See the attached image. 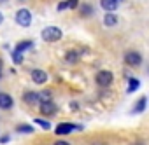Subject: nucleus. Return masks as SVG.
I'll return each instance as SVG.
<instances>
[{
	"label": "nucleus",
	"instance_id": "nucleus-4",
	"mask_svg": "<svg viewBox=\"0 0 149 145\" xmlns=\"http://www.w3.org/2000/svg\"><path fill=\"white\" fill-rule=\"evenodd\" d=\"M125 61H126V65H130V66H139V65L142 63V56H140V52H137V51H128V52L125 54Z\"/></svg>",
	"mask_w": 149,
	"mask_h": 145
},
{
	"label": "nucleus",
	"instance_id": "nucleus-20",
	"mask_svg": "<svg viewBox=\"0 0 149 145\" xmlns=\"http://www.w3.org/2000/svg\"><path fill=\"white\" fill-rule=\"evenodd\" d=\"M16 129H18L19 133H32V131H33V128H32V126H26V124H19Z\"/></svg>",
	"mask_w": 149,
	"mask_h": 145
},
{
	"label": "nucleus",
	"instance_id": "nucleus-6",
	"mask_svg": "<svg viewBox=\"0 0 149 145\" xmlns=\"http://www.w3.org/2000/svg\"><path fill=\"white\" fill-rule=\"evenodd\" d=\"M39 110H40L42 115H54V114H56V105H54L53 102H49V103H40V105H39Z\"/></svg>",
	"mask_w": 149,
	"mask_h": 145
},
{
	"label": "nucleus",
	"instance_id": "nucleus-2",
	"mask_svg": "<svg viewBox=\"0 0 149 145\" xmlns=\"http://www.w3.org/2000/svg\"><path fill=\"white\" fill-rule=\"evenodd\" d=\"M95 81H97V84L100 88H109L112 84V81H114V75H112V72H109V70H100L98 74L95 75Z\"/></svg>",
	"mask_w": 149,
	"mask_h": 145
},
{
	"label": "nucleus",
	"instance_id": "nucleus-24",
	"mask_svg": "<svg viewBox=\"0 0 149 145\" xmlns=\"http://www.w3.org/2000/svg\"><path fill=\"white\" fill-rule=\"evenodd\" d=\"M2 66H4V61H2V59H0V72H2Z\"/></svg>",
	"mask_w": 149,
	"mask_h": 145
},
{
	"label": "nucleus",
	"instance_id": "nucleus-11",
	"mask_svg": "<svg viewBox=\"0 0 149 145\" xmlns=\"http://www.w3.org/2000/svg\"><path fill=\"white\" fill-rule=\"evenodd\" d=\"M76 7H77V0H67V2H60V4H58V11L76 9Z\"/></svg>",
	"mask_w": 149,
	"mask_h": 145
},
{
	"label": "nucleus",
	"instance_id": "nucleus-17",
	"mask_svg": "<svg viewBox=\"0 0 149 145\" xmlns=\"http://www.w3.org/2000/svg\"><path fill=\"white\" fill-rule=\"evenodd\" d=\"M77 58H79L77 51H68V52H67V56H65V59H67V61H70V63H72V61H77Z\"/></svg>",
	"mask_w": 149,
	"mask_h": 145
},
{
	"label": "nucleus",
	"instance_id": "nucleus-13",
	"mask_svg": "<svg viewBox=\"0 0 149 145\" xmlns=\"http://www.w3.org/2000/svg\"><path fill=\"white\" fill-rule=\"evenodd\" d=\"M146 105H147V98H146V96H142V98L137 102V105L133 107V112H135V114H140V112H144Z\"/></svg>",
	"mask_w": 149,
	"mask_h": 145
},
{
	"label": "nucleus",
	"instance_id": "nucleus-3",
	"mask_svg": "<svg viewBox=\"0 0 149 145\" xmlns=\"http://www.w3.org/2000/svg\"><path fill=\"white\" fill-rule=\"evenodd\" d=\"M14 18H16V23H18L19 26H23V28H28V26L32 25V14H30V11H26V9H19Z\"/></svg>",
	"mask_w": 149,
	"mask_h": 145
},
{
	"label": "nucleus",
	"instance_id": "nucleus-9",
	"mask_svg": "<svg viewBox=\"0 0 149 145\" xmlns=\"http://www.w3.org/2000/svg\"><path fill=\"white\" fill-rule=\"evenodd\" d=\"M32 79L37 84H44L47 81V74H46V72H42V70H33L32 72Z\"/></svg>",
	"mask_w": 149,
	"mask_h": 145
},
{
	"label": "nucleus",
	"instance_id": "nucleus-19",
	"mask_svg": "<svg viewBox=\"0 0 149 145\" xmlns=\"http://www.w3.org/2000/svg\"><path fill=\"white\" fill-rule=\"evenodd\" d=\"M137 88H139V81H137V79H130V84H128V93H133Z\"/></svg>",
	"mask_w": 149,
	"mask_h": 145
},
{
	"label": "nucleus",
	"instance_id": "nucleus-5",
	"mask_svg": "<svg viewBox=\"0 0 149 145\" xmlns=\"http://www.w3.org/2000/svg\"><path fill=\"white\" fill-rule=\"evenodd\" d=\"M13 105H14V100H13L11 95H7V93H0V108L9 110V108H13Z\"/></svg>",
	"mask_w": 149,
	"mask_h": 145
},
{
	"label": "nucleus",
	"instance_id": "nucleus-22",
	"mask_svg": "<svg viewBox=\"0 0 149 145\" xmlns=\"http://www.w3.org/2000/svg\"><path fill=\"white\" fill-rule=\"evenodd\" d=\"M54 145H70V143L65 142V140H58V142H54Z\"/></svg>",
	"mask_w": 149,
	"mask_h": 145
},
{
	"label": "nucleus",
	"instance_id": "nucleus-14",
	"mask_svg": "<svg viewBox=\"0 0 149 145\" xmlns=\"http://www.w3.org/2000/svg\"><path fill=\"white\" fill-rule=\"evenodd\" d=\"M53 100V95H51V91H42V93H39V102L40 103H49ZM39 103V105H40Z\"/></svg>",
	"mask_w": 149,
	"mask_h": 145
},
{
	"label": "nucleus",
	"instance_id": "nucleus-25",
	"mask_svg": "<svg viewBox=\"0 0 149 145\" xmlns=\"http://www.w3.org/2000/svg\"><path fill=\"white\" fill-rule=\"evenodd\" d=\"M2 21H4V16H2V12H0V25H2Z\"/></svg>",
	"mask_w": 149,
	"mask_h": 145
},
{
	"label": "nucleus",
	"instance_id": "nucleus-27",
	"mask_svg": "<svg viewBox=\"0 0 149 145\" xmlns=\"http://www.w3.org/2000/svg\"><path fill=\"white\" fill-rule=\"evenodd\" d=\"M0 2H4V0H0Z\"/></svg>",
	"mask_w": 149,
	"mask_h": 145
},
{
	"label": "nucleus",
	"instance_id": "nucleus-7",
	"mask_svg": "<svg viewBox=\"0 0 149 145\" xmlns=\"http://www.w3.org/2000/svg\"><path fill=\"white\" fill-rule=\"evenodd\" d=\"M76 129H79L77 126H74V124H68V122H63V124H60L58 128H56V135H68V133H72V131H76Z\"/></svg>",
	"mask_w": 149,
	"mask_h": 145
},
{
	"label": "nucleus",
	"instance_id": "nucleus-10",
	"mask_svg": "<svg viewBox=\"0 0 149 145\" xmlns=\"http://www.w3.org/2000/svg\"><path fill=\"white\" fill-rule=\"evenodd\" d=\"M25 102L26 103H30V105H35V103H40L39 102V93H33V91H28V93H25Z\"/></svg>",
	"mask_w": 149,
	"mask_h": 145
},
{
	"label": "nucleus",
	"instance_id": "nucleus-26",
	"mask_svg": "<svg viewBox=\"0 0 149 145\" xmlns=\"http://www.w3.org/2000/svg\"><path fill=\"white\" fill-rule=\"evenodd\" d=\"M0 79H2V72H0Z\"/></svg>",
	"mask_w": 149,
	"mask_h": 145
},
{
	"label": "nucleus",
	"instance_id": "nucleus-12",
	"mask_svg": "<svg viewBox=\"0 0 149 145\" xmlns=\"http://www.w3.org/2000/svg\"><path fill=\"white\" fill-rule=\"evenodd\" d=\"M104 25H105V26H116V25H118V18H116L114 14H109V12H107V14L104 16Z\"/></svg>",
	"mask_w": 149,
	"mask_h": 145
},
{
	"label": "nucleus",
	"instance_id": "nucleus-18",
	"mask_svg": "<svg viewBox=\"0 0 149 145\" xmlns=\"http://www.w3.org/2000/svg\"><path fill=\"white\" fill-rule=\"evenodd\" d=\"M33 122H37V124H39L42 129H51V122H47L46 119H35Z\"/></svg>",
	"mask_w": 149,
	"mask_h": 145
},
{
	"label": "nucleus",
	"instance_id": "nucleus-15",
	"mask_svg": "<svg viewBox=\"0 0 149 145\" xmlns=\"http://www.w3.org/2000/svg\"><path fill=\"white\" fill-rule=\"evenodd\" d=\"M32 46H33V42H32V40H25V42H19V44L16 46V49H14V51H18V52H23V51L30 49Z\"/></svg>",
	"mask_w": 149,
	"mask_h": 145
},
{
	"label": "nucleus",
	"instance_id": "nucleus-21",
	"mask_svg": "<svg viewBox=\"0 0 149 145\" xmlns=\"http://www.w3.org/2000/svg\"><path fill=\"white\" fill-rule=\"evenodd\" d=\"M13 59H14V63H16V65H19V63L23 61V54H21V52H18V51H13Z\"/></svg>",
	"mask_w": 149,
	"mask_h": 145
},
{
	"label": "nucleus",
	"instance_id": "nucleus-1",
	"mask_svg": "<svg viewBox=\"0 0 149 145\" xmlns=\"http://www.w3.org/2000/svg\"><path fill=\"white\" fill-rule=\"evenodd\" d=\"M42 39L46 40V42H58L60 39H61V30L58 28V26H47V28H44L42 30Z\"/></svg>",
	"mask_w": 149,
	"mask_h": 145
},
{
	"label": "nucleus",
	"instance_id": "nucleus-16",
	"mask_svg": "<svg viewBox=\"0 0 149 145\" xmlns=\"http://www.w3.org/2000/svg\"><path fill=\"white\" fill-rule=\"evenodd\" d=\"M79 9H81V14L83 16H91L93 14V6H90V4H83Z\"/></svg>",
	"mask_w": 149,
	"mask_h": 145
},
{
	"label": "nucleus",
	"instance_id": "nucleus-8",
	"mask_svg": "<svg viewBox=\"0 0 149 145\" xmlns=\"http://www.w3.org/2000/svg\"><path fill=\"white\" fill-rule=\"evenodd\" d=\"M100 6L104 11H107L109 14H112L118 9V0H100Z\"/></svg>",
	"mask_w": 149,
	"mask_h": 145
},
{
	"label": "nucleus",
	"instance_id": "nucleus-23",
	"mask_svg": "<svg viewBox=\"0 0 149 145\" xmlns=\"http://www.w3.org/2000/svg\"><path fill=\"white\" fill-rule=\"evenodd\" d=\"M9 142V136H4V138H0V143H7Z\"/></svg>",
	"mask_w": 149,
	"mask_h": 145
}]
</instances>
